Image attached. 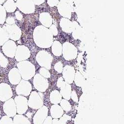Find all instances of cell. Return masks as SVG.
<instances>
[{
    "mask_svg": "<svg viewBox=\"0 0 124 124\" xmlns=\"http://www.w3.org/2000/svg\"><path fill=\"white\" fill-rule=\"evenodd\" d=\"M18 70L22 78L25 80L31 78L35 75V67L28 61H23L17 64Z\"/></svg>",
    "mask_w": 124,
    "mask_h": 124,
    "instance_id": "obj_1",
    "label": "cell"
},
{
    "mask_svg": "<svg viewBox=\"0 0 124 124\" xmlns=\"http://www.w3.org/2000/svg\"><path fill=\"white\" fill-rule=\"evenodd\" d=\"M28 106L33 109H39L43 106V95L41 92L32 91L28 100Z\"/></svg>",
    "mask_w": 124,
    "mask_h": 124,
    "instance_id": "obj_2",
    "label": "cell"
},
{
    "mask_svg": "<svg viewBox=\"0 0 124 124\" xmlns=\"http://www.w3.org/2000/svg\"><path fill=\"white\" fill-rule=\"evenodd\" d=\"M32 90V85L27 80L23 79L20 80L16 87V94L19 95L27 96L30 95Z\"/></svg>",
    "mask_w": 124,
    "mask_h": 124,
    "instance_id": "obj_3",
    "label": "cell"
},
{
    "mask_svg": "<svg viewBox=\"0 0 124 124\" xmlns=\"http://www.w3.org/2000/svg\"><path fill=\"white\" fill-rule=\"evenodd\" d=\"M33 85L35 88L38 91L44 92L48 89L49 83L46 78L39 74H36L33 78Z\"/></svg>",
    "mask_w": 124,
    "mask_h": 124,
    "instance_id": "obj_4",
    "label": "cell"
},
{
    "mask_svg": "<svg viewBox=\"0 0 124 124\" xmlns=\"http://www.w3.org/2000/svg\"><path fill=\"white\" fill-rule=\"evenodd\" d=\"M16 112L20 115L24 114L28 109V100L27 99L22 95H18L15 98Z\"/></svg>",
    "mask_w": 124,
    "mask_h": 124,
    "instance_id": "obj_5",
    "label": "cell"
},
{
    "mask_svg": "<svg viewBox=\"0 0 124 124\" xmlns=\"http://www.w3.org/2000/svg\"><path fill=\"white\" fill-rule=\"evenodd\" d=\"M4 111L6 114L9 117H13L16 115V108L15 100L13 98H10L5 101L3 105Z\"/></svg>",
    "mask_w": 124,
    "mask_h": 124,
    "instance_id": "obj_6",
    "label": "cell"
},
{
    "mask_svg": "<svg viewBox=\"0 0 124 124\" xmlns=\"http://www.w3.org/2000/svg\"><path fill=\"white\" fill-rule=\"evenodd\" d=\"M3 28L8 34L9 38H11L12 40H16L20 38L21 32H20L19 29L16 25H10L8 24H6L3 26Z\"/></svg>",
    "mask_w": 124,
    "mask_h": 124,
    "instance_id": "obj_7",
    "label": "cell"
},
{
    "mask_svg": "<svg viewBox=\"0 0 124 124\" xmlns=\"http://www.w3.org/2000/svg\"><path fill=\"white\" fill-rule=\"evenodd\" d=\"M48 109L46 106H43L38 109L33 117L34 124H43L44 120L48 116Z\"/></svg>",
    "mask_w": 124,
    "mask_h": 124,
    "instance_id": "obj_8",
    "label": "cell"
},
{
    "mask_svg": "<svg viewBox=\"0 0 124 124\" xmlns=\"http://www.w3.org/2000/svg\"><path fill=\"white\" fill-rule=\"evenodd\" d=\"M13 96V91L9 85L2 83L0 84V101H6Z\"/></svg>",
    "mask_w": 124,
    "mask_h": 124,
    "instance_id": "obj_9",
    "label": "cell"
},
{
    "mask_svg": "<svg viewBox=\"0 0 124 124\" xmlns=\"http://www.w3.org/2000/svg\"><path fill=\"white\" fill-rule=\"evenodd\" d=\"M16 48V46L15 43L12 40L8 41L2 47V50L5 55L10 58H13L15 56Z\"/></svg>",
    "mask_w": 124,
    "mask_h": 124,
    "instance_id": "obj_10",
    "label": "cell"
},
{
    "mask_svg": "<svg viewBox=\"0 0 124 124\" xmlns=\"http://www.w3.org/2000/svg\"><path fill=\"white\" fill-rule=\"evenodd\" d=\"M16 59L17 61H22L28 59L30 56V52L28 48L24 46H19L15 54Z\"/></svg>",
    "mask_w": 124,
    "mask_h": 124,
    "instance_id": "obj_11",
    "label": "cell"
},
{
    "mask_svg": "<svg viewBox=\"0 0 124 124\" xmlns=\"http://www.w3.org/2000/svg\"><path fill=\"white\" fill-rule=\"evenodd\" d=\"M8 77L10 83L13 85H18L22 79L18 70L16 68H13L9 71Z\"/></svg>",
    "mask_w": 124,
    "mask_h": 124,
    "instance_id": "obj_12",
    "label": "cell"
},
{
    "mask_svg": "<svg viewBox=\"0 0 124 124\" xmlns=\"http://www.w3.org/2000/svg\"><path fill=\"white\" fill-rule=\"evenodd\" d=\"M63 77L64 80L69 84L73 82L75 78V70L73 68L67 66L65 68L63 72Z\"/></svg>",
    "mask_w": 124,
    "mask_h": 124,
    "instance_id": "obj_13",
    "label": "cell"
},
{
    "mask_svg": "<svg viewBox=\"0 0 124 124\" xmlns=\"http://www.w3.org/2000/svg\"><path fill=\"white\" fill-rule=\"evenodd\" d=\"M50 113L52 117L54 119H59L63 116L64 110L61 106L58 104H54L51 107Z\"/></svg>",
    "mask_w": 124,
    "mask_h": 124,
    "instance_id": "obj_14",
    "label": "cell"
},
{
    "mask_svg": "<svg viewBox=\"0 0 124 124\" xmlns=\"http://www.w3.org/2000/svg\"><path fill=\"white\" fill-rule=\"evenodd\" d=\"M60 88V93L62 97L67 100H70L71 93V87L70 85L65 81Z\"/></svg>",
    "mask_w": 124,
    "mask_h": 124,
    "instance_id": "obj_15",
    "label": "cell"
},
{
    "mask_svg": "<svg viewBox=\"0 0 124 124\" xmlns=\"http://www.w3.org/2000/svg\"><path fill=\"white\" fill-rule=\"evenodd\" d=\"M43 54L39 53L37 56V60L39 64L43 67H45L47 68H50V64L51 60L49 57H45Z\"/></svg>",
    "mask_w": 124,
    "mask_h": 124,
    "instance_id": "obj_16",
    "label": "cell"
},
{
    "mask_svg": "<svg viewBox=\"0 0 124 124\" xmlns=\"http://www.w3.org/2000/svg\"><path fill=\"white\" fill-rule=\"evenodd\" d=\"M31 3L29 0H18L17 6L22 11L25 13H30L29 11L30 8L31 7Z\"/></svg>",
    "mask_w": 124,
    "mask_h": 124,
    "instance_id": "obj_17",
    "label": "cell"
},
{
    "mask_svg": "<svg viewBox=\"0 0 124 124\" xmlns=\"http://www.w3.org/2000/svg\"><path fill=\"white\" fill-rule=\"evenodd\" d=\"M62 98V96L57 90L52 91L50 95V100L53 104H58L60 103Z\"/></svg>",
    "mask_w": 124,
    "mask_h": 124,
    "instance_id": "obj_18",
    "label": "cell"
},
{
    "mask_svg": "<svg viewBox=\"0 0 124 124\" xmlns=\"http://www.w3.org/2000/svg\"><path fill=\"white\" fill-rule=\"evenodd\" d=\"M14 124H31L29 120L22 115H16L13 120Z\"/></svg>",
    "mask_w": 124,
    "mask_h": 124,
    "instance_id": "obj_19",
    "label": "cell"
},
{
    "mask_svg": "<svg viewBox=\"0 0 124 124\" xmlns=\"http://www.w3.org/2000/svg\"><path fill=\"white\" fill-rule=\"evenodd\" d=\"M3 7L5 8L6 11L8 13L14 12L16 8V5L13 0H8L4 4Z\"/></svg>",
    "mask_w": 124,
    "mask_h": 124,
    "instance_id": "obj_20",
    "label": "cell"
},
{
    "mask_svg": "<svg viewBox=\"0 0 124 124\" xmlns=\"http://www.w3.org/2000/svg\"><path fill=\"white\" fill-rule=\"evenodd\" d=\"M74 81L76 85L79 87L84 86L85 84V81L84 78L79 73L76 74V76H75Z\"/></svg>",
    "mask_w": 124,
    "mask_h": 124,
    "instance_id": "obj_21",
    "label": "cell"
},
{
    "mask_svg": "<svg viewBox=\"0 0 124 124\" xmlns=\"http://www.w3.org/2000/svg\"><path fill=\"white\" fill-rule=\"evenodd\" d=\"M9 37L6 31L0 27V46L3 45L6 42L8 41Z\"/></svg>",
    "mask_w": 124,
    "mask_h": 124,
    "instance_id": "obj_22",
    "label": "cell"
},
{
    "mask_svg": "<svg viewBox=\"0 0 124 124\" xmlns=\"http://www.w3.org/2000/svg\"><path fill=\"white\" fill-rule=\"evenodd\" d=\"M60 103L61 107L64 111L68 112L71 110V106L68 100H67L65 99H62Z\"/></svg>",
    "mask_w": 124,
    "mask_h": 124,
    "instance_id": "obj_23",
    "label": "cell"
},
{
    "mask_svg": "<svg viewBox=\"0 0 124 124\" xmlns=\"http://www.w3.org/2000/svg\"><path fill=\"white\" fill-rule=\"evenodd\" d=\"M6 18V11L1 5H0V24H3L4 23Z\"/></svg>",
    "mask_w": 124,
    "mask_h": 124,
    "instance_id": "obj_24",
    "label": "cell"
},
{
    "mask_svg": "<svg viewBox=\"0 0 124 124\" xmlns=\"http://www.w3.org/2000/svg\"><path fill=\"white\" fill-rule=\"evenodd\" d=\"M0 124H14L12 119L8 116H3L0 120Z\"/></svg>",
    "mask_w": 124,
    "mask_h": 124,
    "instance_id": "obj_25",
    "label": "cell"
},
{
    "mask_svg": "<svg viewBox=\"0 0 124 124\" xmlns=\"http://www.w3.org/2000/svg\"><path fill=\"white\" fill-rule=\"evenodd\" d=\"M8 62L7 59L4 56V55L0 53V66L3 68H6L8 65Z\"/></svg>",
    "mask_w": 124,
    "mask_h": 124,
    "instance_id": "obj_26",
    "label": "cell"
},
{
    "mask_svg": "<svg viewBox=\"0 0 124 124\" xmlns=\"http://www.w3.org/2000/svg\"><path fill=\"white\" fill-rule=\"evenodd\" d=\"M40 73L42 76L45 78H50V74L47 70L44 69H41L40 70Z\"/></svg>",
    "mask_w": 124,
    "mask_h": 124,
    "instance_id": "obj_27",
    "label": "cell"
},
{
    "mask_svg": "<svg viewBox=\"0 0 124 124\" xmlns=\"http://www.w3.org/2000/svg\"><path fill=\"white\" fill-rule=\"evenodd\" d=\"M70 98H71L72 100L76 102H78V98L77 94V92L75 90L71 91Z\"/></svg>",
    "mask_w": 124,
    "mask_h": 124,
    "instance_id": "obj_28",
    "label": "cell"
},
{
    "mask_svg": "<svg viewBox=\"0 0 124 124\" xmlns=\"http://www.w3.org/2000/svg\"><path fill=\"white\" fill-rule=\"evenodd\" d=\"M65 81L64 80V79H63V78H60L57 82V86L58 88H60L62 85H63V84L65 83Z\"/></svg>",
    "mask_w": 124,
    "mask_h": 124,
    "instance_id": "obj_29",
    "label": "cell"
},
{
    "mask_svg": "<svg viewBox=\"0 0 124 124\" xmlns=\"http://www.w3.org/2000/svg\"><path fill=\"white\" fill-rule=\"evenodd\" d=\"M52 117L51 116H47L44 120L43 124H52Z\"/></svg>",
    "mask_w": 124,
    "mask_h": 124,
    "instance_id": "obj_30",
    "label": "cell"
},
{
    "mask_svg": "<svg viewBox=\"0 0 124 124\" xmlns=\"http://www.w3.org/2000/svg\"><path fill=\"white\" fill-rule=\"evenodd\" d=\"M6 23L8 24H13L15 23V20L13 17H8L6 19Z\"/></svg>",
    "mask_w": 124,
    "mask_h": 124,
    "instance_id": "obj_31",
    "label": "cell"
},
{
    "mask_svg": "<svg viewBox=\"0 0 124 124\" xmlns=\"http://www.w3.org/2000/svg\"><path fill=\"white\" fill-rule=\"evenodd\" d=\"M55 70L58 71L59 73H61L62 71V65L61 63H58L55 66Z\"/></svg>",
    "mask_w": 124,
    "mask_h": 124,
    "instance_id": "obj_32",
    "label": "cell"
},
{
    "mask_svg": "<svg viewBox=\"0 0 124 124\" xmlns=\"http://www.w3.org/2000/svg\"><path fill=\"white\" fill-rule=\"evenodd\" d=\"M52 124H61L58 119H54L52 120Z\"/></svg>",
    "mask_w": 124,
    "mask_h": 124,
    "instance_id": "obj_33",
    "label": "cell"
},
{
    "mask_svg": "<svg viewBox=\"0 0 124 124\" xmlns=\"http://www.w3.org/2000/svg\"><path fill=\"white\" fill-rule=\"evenodd\" d=\"M16 18L18 19V20H20V18H19V17L21 16L22 17V15H20L18 12H17L16 13Z\"/></svg>",
    "mask_w": 124,
    "mask_h": 124,
    "instance_id": "obj_34",
    "label": "cell"
},
{
    "mask_svg": "<svg viewBox=\"0 0 124 124\" xmlns=\"http://www.w3.org/2000/svg\"><path fill=\"white\" fill-rule=\"evenodd\" d=\"M6 0H0V5H2V4H3Z\"/></svg>",
    "mask_w": 124,
    "mask_h": 124,
    "instance_id": "obj_35",
    "label": "cell"
}]
</instances>
